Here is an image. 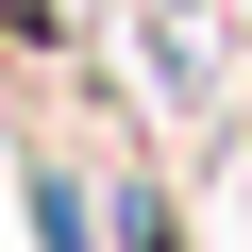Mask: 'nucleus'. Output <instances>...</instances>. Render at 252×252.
<instances>
[{
    "label": "nucleus",
    "instance_id": "obj_1",
    "mask_svg": "<svg viewBox=\"0 0 252 252\" xmlns=\"http://www.w3.org/2000/svg\"><path fill=\"white\" fill-rule=\"evenodd\" d=\"M135 252H168V219H152V202H135Z\"/></svg>",
    "mask_w": 252,
    "mask_h": 252
}]
</instances>
